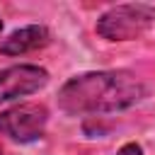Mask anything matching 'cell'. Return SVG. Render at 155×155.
Segmentation results:
<instances>
[{
	"label": "cell",
	"mask_w": 155,
	"mask_h": 155,
	"mask_svg": "<svg viewBox=\"0 0 155 155\" xmlns=\"http://www.w3.org/2000/svg\"><path fill=\"white\" fill-rule=\"evenodd\" d=\"M155 22V10L143 2L109 7L97 19V34L107 41H131L143 36Z\"/></svg>",
	"instance_id": "2"
},
{
	"label": "cell",
	"mask_w": 155,
	"mask_h": 155,
	"mask_svg": "<svg viewBox=\"0 0 155 155\" xmlns=\"http://www.w3.org/2000/svg\"><path fill=\"white\" fill-rule=\"evenodd\" d=\"M46 82H48V73L39 65L19 63L12 68H5L0 70V102L34 94L41 87H46Z\"/></svg>",
	"instance_id": "4"
},
{
	"label": "cell",
	"mask_w": 155,
	"mask_h": 155,
	"mask_svg": "<svg viewBox=\"0 0 155 155\" xmlns=\"http://www.w3.org/2000/svg\"><path fill=\"white\" fill-rule=\"evenodd\" d=\"M0 29H2V19H0Z\"/></svg>",
	"instance_id": "8"
},
{
	"label": "cell",
	"mask_w": 155,
	"mask_h": 155,
	"mask_svg": "<svg viewBox=\"0 0 155 155\" xmlns=\"http://www.w3.org/2000/svg\"><path fill=\"white\" fill-rule=\"evenodd\" d=\"M0 155H10V153H7V150H2V148H0Z\"/></svg>",
	"instance_id": "7"
},
{
	"label": "cell",
	"mask_w": 155,
	"mask_h": 155,
	"mask_svg": "<svg viewBox=\"0 0 155 155\" xmlns=\"http://www.w3.org/2000/svg\"><path fill=\"white\" fill-rule=\"evenodd\" d=\"M48 39H51V34L41 24L22 27V29L12 31L7 39H2L0 53H5V56H22V53H29V51H36V48L46 46Z\"/></svg>",
	"instance_id": "5"
},
{
	"label": "cell",
	"mask_w": 155,
	"mask_h": 155,
	"mask_svg": "<svg viewBox=\"0 0 155 155\" xmlns=\"http://www.w3.org/2000/svg\"><path fill=\"white\" fill-rule=\"evenodd\" d=\"M145 92L143 80L128 70H92L70 78L61 87L58 107L70 116L109 114L138 104Z\"/></svg>",
	"instance_id": "1"
},
{
	"label": "cell",
	"mask_w": 155,
	"mask_h": 155,
	"mask_svg": "<svg viewBox=\"0 0 155 155\" xmlns=\"http://www.w3.org/2000/svg\"><path fill=\"white\" fill-rule=\"evenodd\" d=\"M48 124V109L44 104H17L5 111H0V133L17 140V143H31L39 140Z\"/></svg>",
	"instance_id": "3"
},
{
	"label": "cell",
	"mask_w": 155,
	"mask_h": 155,
	"mask_svg": "<svg viewBox=\"0 0 155 155\" xmlns=\"http://www.w3.org/2000/svg\"><path fill=\"white\" fill-rule=\"evenodd\" d=\"M116 155H143V148H140L138 143H126Z\"/></svg>",
	"instance_id": "6"
}]
</instances>
